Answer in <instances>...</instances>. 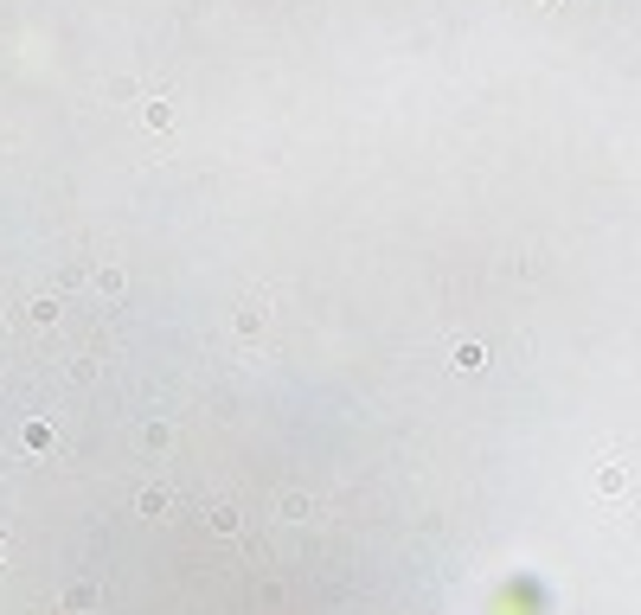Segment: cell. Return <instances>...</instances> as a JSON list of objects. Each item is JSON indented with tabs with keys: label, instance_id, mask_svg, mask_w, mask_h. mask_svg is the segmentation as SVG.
I'll use <instances>...</instances> for the list:
<instances>
[{
	"label": "cell",
	"instance_id": "cell-10",
	"mask_svg": "<svg viewBox=\"0 0 641 615\" xmlns=\"http://www.w3.org/2000/svg\"><path fill=\"white\" fill-rule=\"evenodd\" d=\"M622 480H629V468H603V474H597V488H603V494H616Z\"/></svg>",
	"mask_w": 641,
	"mask_h": 615
},
{
	"label": "cell",
	"instance_id": "cell-9",
	"mask_svg": "<svg viewBox=\"0 0 641 615\" xmlns=\"http://www.w3.org/2000/svg\"><path fill=\"white\" fill-rule=\"evenodd\" d=\"M212 532H225V539L237 532V513H231V506H212Z\"/></svg>",
	"mask_w": 641,
	"mask_h": 615
},
{
	"label": "cell",
	"instance_id": "cell-8",
	"mask_svg": "<svg viewBox=\"0 0 641 615\" xmlns=\"http://www.w3.org/2000/svg\"><path fill=\"white\" fill-rule=\"evenodd\" d=\"M308 513H314L308 494H282V519H308Z\"/></svg>",
	"mask_w": 641,
	"mask_h": 615
},
{
	"label": "cell",
	"instance_id": "cell-7",
	"mask_svg": "<svg viewBox=\"0 0 641 615\" xmlns=\"http://www.w3.org/2000/svg\"><path fill=\"white\" fill-rule=\"evenodd\" d=\"M97 296L116 302V296H122V270H97Z\"/></svg>",
	"mask_w": 641,
	"mask_h": 615
},
{
	"label": "cell",
	"instance_id": "cell-11",
	"mask_svg": "<svg viewBox=\"0 0 641 615\" xmlns=\"http://www.w3.org/2000/svg\"><path fill=\"white\" fill-rule=\"evenodd\" d=\"M545 7H558V0H545Z\"/></svg>",
	"mask_w": 641,
	"mask_h": 615
},
{
	"label": "cell",
	"instance_id": "cell-1",
	"mask_svg": "<svg viewBox=\"0 0 641 615\" xmlns=\"http://www.w3.org/2000/svg\"><path fill=\"white\" fill-rule=\"evenodd\" d=\"M174 506H180L174 488H142L135 494V513H148V519H174Z\"/></svg>",
	"mask_w": 641,
	"mask_h": 615
},
{
	"label": "cell",
	"instance_id": "cell-5",
	"mask_svg": "<svg viewBox=\"0 0 641 615\" xmlns=\"http://www.w3.org/2000/svg\"><path fill=\"white\" fill-rule=\"evenodd\" d=\"M263 314H270V308H263V296H257V302H244V308H237V334H257V327H263Z\"/></svg>",
	"mask_w": 641,
	"mask_h": 615
},
{
	"label": "cell",
	"instance_id": "cell-2",
	"mask_svg": "<svg viewBox=\"0 0 641 615\" xmlns=\"http://www.w3.org/2000/svg\"><path fill=\"white\" fill-rule=\"evenodd\" d=\"M97 603H103V590H97V583H71V590L58 596V609H65V615H90Z\"/></svg>",
	"mask_w": 641,
	"mask_h": 615
},
{
	"label": "cell",
	"instance_id": "cell-3",
	"mask_svg": "<svg viewBox=\"0 0 641 615\" xmlns=\"http://www.w3.org/2000/svg\"><path fill=\"white\" fill-rule=\"evenodd\" d=\"M142 449H154V456H160V449H174V423H142Z\"/></svg>",
	"mask_w": 641,
	"mask_h": 615
},
{
	"label": "cell",
	"instance_id": "cell-6",
	"mask_svg": "<svg viewBox=\"0 0 641 615\" xmlns=\"http://www.w3.org/2000/svg\"><path fill=\"white\" fill-rule=\"evenodd\" d=\"M456 365H462V372H481V365H488V346L462 340V346H456Z\"/></svg>",
	"mask_w": 641,
	"mask_h": 615
},
{
	"label": "cell",
	"instance_id": "cell-4",
	"mask_svg": "<svg viewBox=\"0 0 641 615\" xmlns=\"http://www.w3.org/2000/svg\"><path fill=\"white\" fill-rule=\"evenodd\" d=\"M142 122H148V128H167V122H174L167 96H148V103H142Z\"/></svg>",
	"mask_w": 641,
	"mask_h": 615
}]
</instances>
